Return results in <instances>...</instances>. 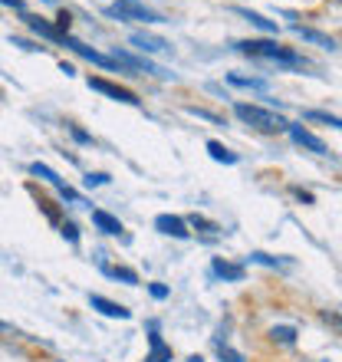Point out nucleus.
Masks as SVG:
<instances>
[{
    "mask_svg": "<svg viewBox=\"0 0 342 362\" xmlns=\"http://www.w3.org/2000/svg\"><path fill=\"white\" fill-rule=\"evenodd\" d=\"M214 274L224 276V280H244V267L240 264H228V260H214Z\"/></svg>",
    "mask_w": 342,
    "mask_h": 362,
    "instance_id": "obj_17",
    "label": "nucleus"
},
{
    "mask_svg": "<svg viewBox=\"0 0 342 362\" xmlns=\"http://www.w3.org/2000/svg\"><path fill=\"white\" fill-rule=\"evenodd\" d=\"M30 172L37 175V178L49 181V185H53V188H57V191H59V198H63V201H73V204H83V198H79L76 191L69 188L66 181L59 178V175H57V172H53V168H49V165H43V162H33V165H30Z\"/></svg>",
    "mask_w": 342,
    "mask_h": 362,
    "instance_id": "obj_5",
    "label": "nucleus"
},
{
    "mask_svg": "<svg viewBox=\"0 0 342 362\" xmlns=\"http://www.w3.org/2000/svg\"><path fill=\"white\" fill-rule=\"evenodd\" d=\"M250 260H256V264H266V267H286V264H290V260L270 257V254H260V250H256V254H250Z\"/></svg>",
    "mask_w": 342,
    "mask_h": 362,
    "instance_id": "obj_24",
    "label": "nucleus"
},
{
    "mask_svg": "<svg viewBox=\"0 0 342 362\" xmlns=\"http://www.w3.org/2000/svg\"><path fill=\"white\" fill-rule=\"evenodd\" d=\"M93 224L102 230V234H122V221L112 218L109 211H93Z\"/></svg>",
    "mask_w": 342,
    "mask_h": 362,
    "instance_id": "obj_14",
    "label": "nucleus"
},
{
    "mask_svg": "<svg viewBox=\"0 0 342 362\" xmlns=\"http://www.w3.org/2000/svg\"><path fill=\"white\" fill-rule=\"evenodd\" d=\"M105 274L109 276H115V280H125V284H138V274L135 270H129V267H105Z\"/></svg>",
    "mask_w": 342,
    "mask_h": 362,
    "instance_id": "obj_21",
    "label": "nucleus"
},
{
    "mask_svg": "<svg viewBox=\"0 0 342 362\" xmlns=\"http://www.w3.org/2000/svg\"><path fill=\"white\" fill-rule=\"evenodd\" d=\"M240 53H247V57H256V59H270V63H283V66H306V59L293 49L280 47L273 40H244L237 43Z\"/></svg>",
    "mask_w": 342,
    "mask_h": 362,
    "instance_id": "obj_2",
    "label": "nucleus"
},
{
    "mask_svg": "<svg viewBox=\"0 0 342 362\" xmlns=\"http://www.w3.org/2000/svg\"><path fill=\"white\" fill-rule=\"evenodd\" d=\"M63 43H66L69 49H73V53H79V57L83 59H89V63H95V66H105V69H122L119 66V63H115L112 57H105V53H99V49H93V47H86L83 40H76V37H63Z\"/></svg>",
    "mask_w": 342,
    "mask_h": 362,
    "instance_id": "obj_7",
    "label": "nucleus"
},
{
    "mask_svg": "<svg viewBox=\"0 0 342 362\" xmlns=\"http://www.w3.org/2000/svg\"><path fill=\"white\" fill-rule=\"evenodd\" d=\"M109 17L115 20H138V23H165V17L158 10L145 7L142 0H115L109 4Z\"/></svg>",
    "mask_w": 342,
    "mask_h": 362,
    "instance_id": "obj_3",
    "label": "nucleus"
},
{
    "mask_svg": "<svg viewBox=\"0 0 342 362\" xmlns=\"http://www.w3.org/2000/svg\"><path fill=\"white\" fill-rule=\"evenodd\" d=\"M4 7H13V10H23V0H0Z\"/></svg>",
    "mask_w": 342,
    "mask_h": 362,
    "instance_id": "obj_30",
    "label": "nucleus"
},
{
    "mask_svg": "<svg viewBox=\"0 0 342 362\" xmlns=\"http://www.w3.org/2000/svg\"><path fill=\"white\" fill-rule=\"evenodd\" d=\"M89 89H95V93H105L109 99H115V103H125V105H138V103H142V99H138L132 89L115 86V83H109V79H99V76H89Z\"/></svg>",
    "mask_w": 342,
    "mask_h": 362,
    "instance_id": "obj_6",
    "label": "nucleus"
},
{
    "mask_svg": "<svg viewBox=\"0 0 342 362\" xmlns=\"http://www.w3.org/2000/svg\"><path fill=\"white\" fill-rule=\"evenodd\" d=\"M234 112H237L240 122H247L250 129L256 132H266V135H276V132H286L290 122H286L280 112H270L264 105H254V103H237L234 105Z\"/></svg>",
    "mask_w": 342,
    "mask_h": 362,
    "instance_id": "obj_1",
    "label": "nucleus"
},
{
    "mask_svg": "<svg viewBox=\"0 0 342 362\" xmlns=\"http://www.w3.org/2000/svg\"><path fill=\"white\" fill-rule=\"evenodd\" d=\"M188 224H191V228H198L201 234H211V238H218V234H220V224H214V221H208V218H201V214H191Z\"/></svg>",
    "mask_w": 342,
    "mask_h": 362,
    "instance_id": "obj_19",
    "label": "nucleus"
},
{
    "mask_svg": "<svg viewBox=\"0 0 342 362\" xmlns=\"http://www.w3.org/2000/svg\"><path fill=\"white\" fill-rule=\"evenodd\" d=\"M188 362H204V359H201V356H191V359Z\"/></svg>",
    "mask_w": 342,
    "mask_h": 362,
    "instance_id": "obj_32",
    "label": "nucleus"
},
{
    "mask_svg": "<svg viewBox=\"0 0 342 362\" xmlns=\"http://www.w3.org/2000/svg\"><path fill=\"white\" fill-rule=\"evenodd\" d=\"M132 43L142 49V53H168V49H171L168 40L152 37V33H132Z\"/></svg>",
    "mask_w": 342,
    "mask_h": 362,
    "instance_id": "obj_10",
    "label": "nucleus"
},
{
    "mask_svg": "<svg viewBox=\"0 0 342 362\" xmlns=\"http://www.w3.org/2000/svg\"><path fill=\"white\" fill-rule=\"evenodd\" d=\"M208 152H211V158H214V162H224V165H234V162H237V155L230 152V148H224L220 142H214V139L208 142Z\"/></svg>",
    "mask_w": 342,
    "mask_h": 362,
    "instance_id": "obj_18",
    "label": "nucleus"
},
{
    "mask_svg": "<svg viewBox=\"0 0 342 362\" xmlns=\"http://www.w3.org/2000/svg\"><path fill=\"white\" fill-rule=\"evenodd\" d=\"M293 33H296V37H303V40H313V43H319V47H326V49H336V40L333 37L316 33V30H309V27H300V23H293Z\"/></svg>",
    "mask_w": 342,
    "mask_h": 362,
    "instance_id": "obj_16",
    "label": "nucleus"
},
{
    "mask_svg": "<svg viewBox=\"0 0 342 362\" xmlns=\"http://www.w3.org/2000/svg\"><path fill=\"white\" fill-rule=\"evenodd\" d=\"M306 119H316V122H329V125H333V129H339V115H329V112H319V109H306Z\"/></svg>",
    "mask_w": 342,
    "mask_h": 362,
    "instance_id": "obj_22",
    "label": "nucleus"
},
{
    "mask_svg": "<svg viewBox=\"0 0 342 362\" xmlns=\"http://www.w3.org/2000/svg\"><path fill=\"white\" fill-rule=\"evenodd\" d=\"M237 13H240L244 20H250L256 30H264V33H276V23H273V20H266L264 13H256V10H247V7H237Z\"/></svg>",
    "mask_w": 342,
    "mask_h": 362,
    "instance_id": "obj_15",
    "label": "nucleus"
},
{
    "mask_svg": "<svg viewBox=\"0 0 342 362\" xmlns=\"http://www.w3.org/2000/svg\"><path fill=\"white\" fill-rule=\"evenodd\" d=\"M89 303L99 310V313H105V316H112V320H129V310H125L122 303H112V300H105V296H89Z\"/></svg>",
    "mask_w": 342,
    "mask_h": 362,
    "instance_id": "obj_11",
    "label": "nucleus"
},
{
    "mask_svg": "<svg viewBox=\"0 0 342 362\" xmlns=\"http://www.w3.org/2000/svg\"><path fill=\"white\" fill-rule=\"evenodd\" d=\"M27 23H30V30H33V33H40V37H47V40H57V43H63V37H66L57 23H47L43 17H27Z\"/></svg>",
    "mask_w": 342,
    "mask_h": 362,
    "instance_id": "obj_12",
    "label": "nucleus"
},
{
    "mask_svg": "<svg viewBox=\"0 0 342 362\" xmlns=\"http://www.w3.org/2000/svg\"><path fill=\"white\" fill-rule=\"evenodd\" d=\"M73 139H79V142H89V135H86L83 129H73Z\"/></svg>",
    "mask_w": 342,
    "mask_h": 362,
    "instance_id": "obj_31",
    "label": "nucleus"
},
{
    "mask_svg": "<svg viewBox=\"0 0 342 362\" xmlns=\"http://www.w3.org/2000/svg\"><path fill=\"white\" fill-rule=\"evenodd\" d=\"M293 194L300 201H306V204H313V194H309V191H303V188H293Z\"/></svg>",
    "mask_w": 342,
    "mask_h": 362,
    "instance_id": "obj_29",
    "label": "nucleus"
},
{
    "mask_svg": "<svg viewBox=\"0 0 342 362\" xmlns=\"http://www.w3.org/2000/svg\"><path fill=\"white\" fill-rule=\"evenodd\" d=\"M148 346H152V353L145 356V362H171V346H165V339L155 329L148 336Z\"/></svg>",
    "mask_w": 342,
    "mask_h": 362,
    "instance_id": "obj_13",
    "label": "nucleus"
},
{
    "mask_svg": "<svg viewBox=\"0 0 342 362\" xmlns=\"http://www.w3.org/2000/svg\"><path fill=\"white\" fill-rule=\"evenodd\" d=\"M286 132L293 135V142L296 145H303V148H309V152H316V155H329V148H326V142L323 139H316L309 129H303V125H290Z\"/></svg>",
    "mask_w": 342,
    "mask_h": 362,
    "instance_id": "obj_9",
    "label": "nucleus"
},
{
    "mask_svg": "<svg viewBox=\"0 0 342 362\" xmlns=\"http://www.w3.org/2000/svg\"><path fill=\"white\" fill-rule=\"evenodd\" d=\"M148 290H152L155 300H165V296H168V286H162V284H152Z\"/></svg>",
    "mask_w": 342,
    "mask_h": 362,
    "instance_id": "obj_28",
    "label": "nucleus"
},
{
    "mask_svg": "<svg viewBox=\"0 0 342 362\" xmlns=\"http://www.w3.org/2000/svg\"><path fill=\"white\" fill-rule=\"evenodd\" d=\"M155 228L162 230V234H168V238H181V240L191 234L188 221L178 218V214H158V218H155Z\"/></svg>",
    "mask_w": 342,
    "mask_h": 362,
    "instance_id": "obj_8",
    "label": "nucleus"
},
{
    "mask_svg": "<svg viewBox=\"0 0 342 362\" xmlns=\"http://www.w3.org/2000/svg\"><path fill=\"white\" fill-rule=\"evenodd\" d=\"M230 86H244V89H266L264 79H244V76H228Z\"/></svg>",
    "mask_w": 342,
    "mask_h": 362,
    "instance_id": "obj_23",
    "label": "nucleus"
},
{
    "mask_svg": "<svg viewBox=\"0 0 342 362\" xmlns=\"http://www.w3.org/2000/svg\"><path fill=\"white\" fill-rule=\"evenodd\" d=\"M63 238H66L69 244H76V240H79V230H76V224H69V221H66V224H63Z\"/></svg>",
    "mask_w": 342,
    "mask_h": 362,
    "instance_id": "obj_26",
    "label": "nucleus"
},
{
    "mask_svg": "<svg viewBox=\"0 0 342 362\" xmlns=\"http://www.w3.org/2000/svg\"><path fill=\"white\" fill-rule=\"evenodd\" d=\"M109 181V175H102V172H93V175H86V185L93 188V185H105Z\"/></svg>",
    "mask_w": 342,
    "mask_h": 362,
    "instance_id": "obj_27",
    "label": "nucleus"
},
{
    "mask_svg": "<svg viewBox=\"0 0 342 362\" xmlns=\"http://www.w3.org/2000/svg\"><path fill=\"white\" fill-rule=\"evenodd\" d=\"M112 59L119 63V66H129L135 69V73H148V76H162V79H171V73H165L162 66H155L152 59H145V57H135V53H125V49H115Z\"/></svg>",
    "mask_w": 342,
    "mask_h": 362,
    "instance_id": "obj_4",
    "label": "nucleus"
},
{
    "mask_svg": "<svg viewBox=\"0 0 342 362\" xmlns=\"http://www.w3.org/2000/svg\"><path fill=\"white\" fill-rule=\"evenodd\" d=\"M218 356H220L224 362H247L244 356L237 353V349H230V346H224V343H218Z\"/></svg>",
    "mask_w": 342,
    "mask_h": 362,
    "instance_id": "obj_25",
    "label": "nucleus"
},
{
    "mask_svg": "<svg viewBox=\"0 0 342 362\" xmlns=\"http://www.w3.org/2000/svg\"><path fill=\"white\" fill-rule=\"evenodd\" d=\"M270 339H273V343H283V346H293L296 329L293 326H273V329H270Z\"/></svg>",
    "mask_w": 342,
    "mask_h": 362,
    "instance_id": "obj_20",
    "label": "nucleus"
}]
</instances>
